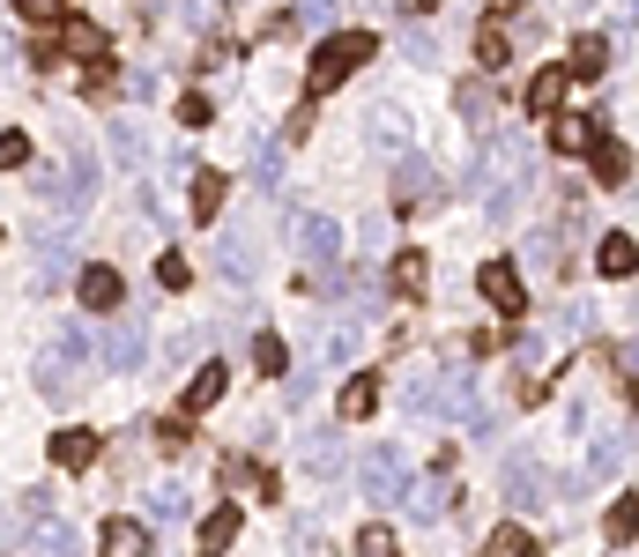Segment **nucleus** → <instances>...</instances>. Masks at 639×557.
<instances>
[{
    "instance_id": "f257e3e1",
    "label": "nucleus",
    "mask_w": 639,
    "mask_h": 557,
    "mask_svg": "<svg viewBox=\"0 0 639 557\" xmlns=\"http://www.w3.org/2000/svg\"><path fill=\"white\" fill-rule=\"evenodd\" d=\"M402 401H409L417 417H439V424H476V431H491V409L476 401V380H462V372L409 380V386H402Z\"/></svg>"
},
{
    "instance_id": "f03ea898",
    "label": "nucleus",
    "mask_w": 639,
    "mask_h": 557,
    "mask_svg": "<svg viewBox=\"0 0 639 557\" xmlns=\"http://www.w3.org/2000/svg\"><path fill=\"white\" fill-rule=\"evenodd\" d=\"M83 372H89V335H83V327H60V335H52V349L38 357V372H30V380H38L45 401H67V394L83 386Z\"/></svg>"
},
{
    "instance_id": "7ed1b4c3",
    "label": "nucleus",
    "mask_w": 639,
    "mask_h": 557,
    "mask_svg": "<svg viewBox=\"0 0 639 557\" xmlns=\"http://www.w3.org/2000/svg\"><path fill=\"white\" fill-rule=\"evenodd\" d=\"M372 52H380V38H372V30H335V38H320V52H312V75H305V83H312V89H335V83H349V75H357Z\"/></svg>"
},
{
    "instance_id": "20e7f679",
    "label": "nucleus",
    "mask_w": 639,
    "mask_h": 557,
    "mask_svg": "<svg viewBox=\"0 0 639 557\" xmlns=\"http://www.w3.org/2000/svg\"><path fill=\"white\" fill-rule=\"evenodd\" d=\"M499 498L520 506V513H528V506H551V475L536 469L528 446H506V461H499Z\"/></svg>"
},
{
    "instance_id": "39448f33",
    "label": "nucleus",
    "mask_w": 639,
    "mask_h": 557,
    "mask_svg": "<svg viewBox=\"0 0 639 557\" xmlns=\"http://www.w3.org/2000/svg\"><path fill=\"white\" fill-rule=\"evenodd\" d=\"M357 491H365L372 506H402V491H409V461H402V446H372V454L357 461Z\"/></svg>"
},
{
    "instance_id": "423d86ee",
    "label": "nucleus",
    "mask_w": 639,
    "mask_h": 557,
    "mask_svg": "<svg viewBox=\"0 0 639 557\" xmlns=\"http://www.w3.org/2000/svg\"><path fill=\"white\" fill-rule=\"evenodd\" d=\"M439 201H446V178L431 172L417 149H409V157H394V209L409 215V209H439Z\"/></svg>"
},
{
    "instance_id": "0eeeda50",
    "label": "nucleus",
    "mask_w": 639,
    "mask_h": 557,
    "mask_svg": "<svg viewBox=\"0 0 639 557\" xmlns=\"http://www.w3.org/2000/svg\"><path fill=\"white\" fill-rule=\"evenodd\" d=\"M291 246H298V260L312 268V275H328L342 253V231L328 223V215H291Z\"/></svg>"
},
{
    "instance_id": "6e6552de",
    "label": "nucleus",
    "mask_w": 639,
    "mask_h": 557,
    "mask_svg": "<svg viewBox=\"0 0 639 557\" xmlns=\"http://www.w3.org/2000/svg\"><path fill=\"white\" fill-rule=\"evenodd\" d=\"M476 290L499 305V320H520V312H528V290H520L513 260H483V268H476Z\"/></svg>"
},
{
    "instance_id": "1a4fd4ad",
    "label": "nucleus",
    "mask_w": 639,
    "mask_h": 557,
    "mask_svg": "<svg viewBox=\"0 0 639 557\" xmlns=\"http://www.w3.org/2000/svg\"><path fill=\"white\" fill-rule=\"evenodd\" d=\"M454 498H462V491L446 483V469H431L425 483H409V491H402V506H409V520H439V513H454Z\"/></svg>"
},
{
    "instance_id": "9d476101",
    "label": "nucleus",
    "mask_w": 639,
    "mask_h": 557,
    "mask_svg": "<svg viewBox=\"0 0 639 557\" xmlns=\"http://www.w3.org/2000/svg\"><path fill=\"white\" fill-rule=\"evenodd\" d=\"M298 461H305V475H312V483H335L342 475V431H305V446H298Z\"/></svg>"
},
{
    "instance_id": "9b49d317",
    "label": "nucleus",
    "mask_w": 639,
    "mask_h": 557,
    "mask_svg": "<svg viewBox=\"0 0 639 557\" xmlns=\"http://www.w3.org/2000/svg\"><path fill=\"white\" fill-rule=\"evenodd\" d=\"M97 149H89V141H75V149H67V194H60V201H67V209L83 215L89 201H97Z\"/></svg>"
},
{
    "instance_id": "f8f14e48",
    "label": "nucleus",
    "mask_w": 639,
    "mask_h": 557,
    "mask_svg": "<svg viewBox=\"0 0 639 557\" xmlns=\"http://www.w3.org/2000/svg\"><path fill=\"white\" fill-rule=\"evenodd\" d=\"M142 357H149L142 320H112V335H105V364H112V372H142Z\"/></svg>"
},
{
    "instance_id": "ddd939ff",
    "label": "nucleus",
    "mask_w": 639,
    "mask_h": 557,
    "mask_svg": "<svg viewBox=\"0 0 639 557\" xmlns=\"http://www.w3.org/2000/svg\"><path fill=\"white\" fill-rule=\"evenodd\" d=\"M216 275H223V283H246V275H254V231H246V223L216 238Z\"/></svg>"
},
{
    "instance_id": "4468645a",
    "label": "nucleus",
    "mask_w": 639,
    "mask_h": 557,
    "mask_svg": "<svg viewBox=\"0 0 639 557\" xmlns=\"http://www.w3.org/2000/svg\"><path fill=\"white\" fill-rule=\"evenodd\" d=\"M595 141H602L595 120H580V112H551V149H557V157H588Z\"/></svg>"
},
{
    "instance_id": "2eb2a0df",
    "label": "nucleus",
    "mask_w": 639,
    "mask_h": 557,
    "mask_svg": "<svg viewBox=\"0 0 639 557\" xmlns=\"http://www.w3.org/2000/svg\"><path fill=\"white\" fill-rule=\"evenodd\" d=\"M565 75H573V83H602V75H610V38H595V30H588V38H573Z\"/></svg>"
},
{
    "instance_id": "dca6fc26",
    "label": "nucleus",
    "mask_w": 639,
    "mask_h": 557,
    "mask_svg": "<svg viewBox=\"0 0 639 557\" xmlns=\"http://www.w3.org/2000/svg\"><path fill=\"white\" fill-rule=\"evenodd\" d=\"M120 298H127V283H120V268H83V312H120Z\"/></svg>"
},
{
    "instance_id": "f3484780",
    "label": "nucleus",
    "mask_w": 639,
    "mask_h": 557,
    "mask_svg": "<svg viewBox=\"0 0 639 557\" xmlns=\"http://www.w3.org/2000/svg\"><path fill=\"white\" fill-rule=\"evenodd\" d=\"M365 134H372V149H386V157H409V120L394 104H372L365 112Z\"/></svg>"
},
{
    "instance_id": "a211bd4d",
    "label": "nucleus",
    "mask_w": 639,
    "mask_h": 557,
    "mask_svg": "<svg viewBox=\"0 0 639 557\" xmlns=\"http://www.w3.org/2000/svg\"><path fill=\"white\" fill-rule=\"evenodd\" d=\"M97 550L105 557H149V528H142V520H105V528H97Z\"/></svg>"
},
{
    "instance_id": "6ab92c4d",
    "label": "nucleus",
    "mask_w": 639,
    "mask_h": 557,
    "mask_svg": "<svg viewBox=\"0 0 639 557\" xmlns=\"http://www.w3.org/2000/svg\"><path fill=\"white\" fill-rule=\"evenodd\" d=\"M238 543V506H216L209 520H201V535H194V557H223Z\"/></svg>"
},
{
    "instance_id": "aec40b11",
    "label": "nucleus",
    "mask_w": 639,
    "mask_h": 557,
    "mask_svg": "<svg viewBox=\"0 0 639 557\" xmlns=\"http://www.w3.org/2000/svg\"><path fill=\"white\" fill-rule=\"evenodd\" d=\"M52 461H60V469H89V461H97V431L89 424L52 431Z\"/></svg>"
},
{
    "instance_id": "412c9836",
    "label": "nucleus",
    "mask_w": 639,
    "mask_h": 557,
    "mask_svg": "<svg viewBox=\"0 0 639 557\" xmlns=\"http://www.w3.org/2000/svg\"><path fill=\"white\" fill-rule=\"evenodd\" d=\"M283 134H254V178H260V194H275L283 186Z\"/></svg>"
},
{
    "instance_id": "4be33fe9",
    "label": "nucleus",
    "mask_w": 639,
    "mask_h": 557,
    "mask_svg": "<svg viewBox=\"0 0 639 557\" xmlns=\"http://www.w3.org/2000/svg\"><path fill=\"white\" fill-rule=\"evenodd\" d=\"M520 201H528V172H520V178H491V186H483V209H491V223H513V215H520Z\"/></svg>"
},
{
    "instance_id": "5701e85b",
    "label": "nucleus",
    "mask_w": 639,
    "mask_h": 557,
    "mask_svg": "<svg viewBox=\"0 0 639 557\" xmlns=\"http://www.w3.org/2000/svg\"><path fill=\"white\" fill-rule=\"evenodd\" d=\"M595 268H602V275H610V283H625V275H632V268H639V246H632V238H625V231H610V238H602V246H595Z\"/></svg>"
},
{
    "instance_id": "b1692460",
    "label": "nucleus",
    "mask_w": 639,
    "mask_h": 557,
    "mask_svg": "<svg viewBox=\"0 0 639 557\" xmlns=\"http://www.w3.org/2000/svg\"><path fill=\"white\" fill-rule=\"evenodd\" d=\"M357 327H365V320H335V327L312 343V364H320V372H328V364H349V349H357Z\"/></svg>"
},
{
    "instance_id": "393cba45",
    "label": "nucleus",
    "mask_w": 639,
    "mask_h": 557,
    "mask_svg": "<svg viewBox=\"0 0 639 557\" xmlns=\"http://www.w3.org/2000/svg\"><path fill=\"white\" fill-rule=\"evenodd\" d=\"M625 454H632V431H625V424H617V431H602V438H595V454H588V483H602V475L617 469Z\"/></svg>"
},
{
    "instance_id": "a878e982",
    "label": "nucleus",
    "mask_w": 639,
    "mask_h": 557,
    "mask_svg": "<svg viewBox=\"0 0 639 557\" xmlns=\"http://www.w3.org/2000/svg\"><path fill=\"white\" fill-rule=\"evenodd\" d=\"M30 550H38V557H83V535H75L67 520H38V535H30Z\"/></svg>"
},
{
    "instance_id": "bb28decb",
    "label": "nucleus",
    "mask_w": 639,
    "mask_h": 557,
    "mask_svg": "<svg viewBox=\"0 0 639 557\" xmlns=\"http://www.w3.org/2000/svg\"><path fill=\"white\" fill-rule=\"evenodd\" d=\"M565 89H573V75H565V67H543V75L528 83V112H543V120H551L557 104H565Z\"/></svg>"
},
{
    "instance_id": "cd10ccee",
    "label": "nucleus",
    "mask_w": 639,
    "mask_h": 557,
    "mask_svg": "<svg viewBox=\"0 0 639 557\" xmlns=\"http://www.w3.org/2000/svg\"><path fill=\"white\" fill-rule=\"evenodd\" d=\"M223 386H231V372H223V364H201V372L186 380V409H194V417L216 409V401H223Z\"/></svg>"
},
{
    "instance_id": "c85d7f7f",
    "label": "nucleus",
    "mask_w": 639,
    "mask_h": 557,
    "mask_svg": "<svg viewBox=\"0 0 639 557\" xmlns=\"http://www.w3.org/2000/svg\"><path fill=\"white\" fill-rule=\"evenodd\" d=\"M380 409V372H357V380L342 386V417L357 424V417H372Z\"/></svg>"
},
{
    "instance_id": "c756f323",
    "label": "nucleus",
    "mask_w": 639,
    "mask_h": 557,
    "mask_svg": "<svg viewBox=\"0 0 639 557\" xmlns=\"http://www.w3.org/2000/svg\"><path fill=\"white\" fill-rule=\"evenodd\" d=\"M105 141H112V157H120V164H149V134L134 127V120H112Z\"/></svg>"
},
{
    "instance_id": "7c9ffc66",
    "label": "nucleus",
    "mask_w": 639,
    "mask_h": 557,
    "mask_svg": "<svg viewBox=\"0 0 639 557\" xmlns=\"http://www.w3.org/2000/svg\"><path fill=\"white\" fill-rule=\"evenodd\" d=\"M595 178L602 186H625L632 178V149L625 141H595Z\"/></svg>"
},
{
    "instance_id": "2f4dec72",
    "label": "nucleus",
    "mask_w": 639,
    "mask_h": 557,
    "mask_svg": "<svg viewBox=\"0 0 639 557\" xmlns=\"http://www.w3.org/2000/svg\"><path fill=\"white\" fill-rule=\"evenodd\" d=\"M386 283H394V290H402V298H417V290H425V283H431V268H425V253H394V268H386Z\"/></svg>"
},
{
    "instance_id": "473e14b6",
    "label": "nucleus",
    "mask_w": 639,
    "mask_h": 557,
    "mask_svg": "<svg viewBox=\"0 0 639 557\" xmlns=\"http://www.w3.org/2000/svg\"><path fill=\"white\" fill-rule=\"evenodd\" d=\"M454 104H462V120H491V112H499V83H462Z\"/></svg>"
},
{
    "instance_id": "72a5a7b5",
    "label": "nucleus",
    "mask_w": 639,
    "mask_h": 557,
    "mask_svg": "<svg viewBox=\"0 0 639 557\" xmlns=\"http://www.w3.org/2000/svg\"><path fill=\"white\" fill-rule=\"evenodd\" d=\"M186 201H194V215L209 223L216 209H223V172H194V186H186Z\"/></svg>"
},
{
    "instance_id": "f704fd0d",
    "label": "nucleus",
    "mask_w": 639,
    "mask_h": 557,
    "mask_svg": "<svg viewBox=\"0 0 639 557\" xmlns=\"http://www.w3.org/2000/svg\"><path fill=\"white\" fill-rule=\"evenodd\" d=\"M476 60H483V67H506V60H513V30L483 23V30H476Z\"/></svg>"
},
{
    "instance_id": "c9c22d12",
    "label": "nucleus",
    "mask_w": 639,
    "mask_h": 557,
    "mask_svg": "<svg viewBox=\"0 0 639 557\" xmlns=\"http://www.w3.org/2000/svg\"><path fill=\"white\" fill-rule=\"evenodd\" d=\"M291 550H298V557H328V528H320L312 513H298V520H291Z\"/></svg>"
},
{
    "instance_id": "e433bc0d",
    "label": "nucleus",
    "mask_w": 639,
    "mask_h": 557,
    "mask_svg": "<svg viewBox=\"0 0 639 557\" xmlns=\"http://www.w3.org/2000/svg\"><path fill=\"white\" fill-rule=\"evenodd\" d=\"M60 45H67L75 60H105V30H97L89 15H83V23H67V38H60Z\"/></svg>"
},
{
    "instance_id": "4c0bfd02",
    "label": "nucleus",
    "mask_w": 639,
    "mask_h": 557,
    "mask_svg": "<svg viewBox=\"0 0 639 557\" xmlns=\"http://www.w3.org/2000/svg\"><path fill=\"white\" fill-rule=\"evenodd\" d=\"M483 557H536V543H528V528H491V543H483Z\"/></svg>"
},
{
    "instance_id": "58836bf2",
    "label": "nucleus",
    "mask_w": 639,
    "mask_h": 557,
    "mask_svg": "<svg viewBox=\"0 0 639 557\" xmlns=\"http://www.w3.org/2000/svg\"><path fill=\"white\" fill-rule=\"evenodd\" d=\"M283 364H291V349L275 343V335H254V372H260V380H275Z\"/></svg>"
},
{
    "instance_id": "ea45409f",
    "label": "nucleus",
    "mask_w": 639,
    "mask_h": 557,
    "mask_svg": "<svg viewBox=\"0 0 639 557\" xmlns=\"http://www.w3.org/2000/svg\"><path fill=\"white\" fill-rule=\"evenodd\" d=\"M602 528H610V543H632V535H639V498H617Z\"/></svg>"
},
{
    "instance_id": "a19ab883",
    "label": "nucleus",
    "mask_w": 639,
    "mask_h": 557,
    "mask_svg": "<svg viewBox=\"0 0 639 557\" xmlns=\"http://www.w3.org/2000/svg\"><path fill=\"white\" fill-rule=\"evenodd\" d=\"M186 506H194V498H186L179 483H164V491H149V520H186Z\"/></svg>"
},
{
    "instance_id": "79ce46f5",
    "label": "nucleus",
    "mask_w": 639,
    "mask_h": 557,
    "mask_svg": "<svg viewBox=\"0 0 639 557\" xmlns=\"http://www.w3.org/2000/svg\"><path fill=\"white\" fill-rule=\"evenodd\" d=\"M157 283H164V290H186V283H194V260H186V253H164V260H157Z\"/></svg>"
},
{
    "instance_id": "37998d69",
    "label": "nucleus",
    "mask_w": 639,
    "mask_h": 557,
    "mask_svg": "<svg viewBox=\"0 0 639 557\" xmlns=\"http://www.w3.org/2000/svg\"><path fill=\"white\" fill-rule=\"evenodd\" d=\"M23 23H67V0H15Z\"/></svg>"
},
{
    "instance_id": "c03bdc74",
    "label": "nucleus",
    "mask_w": 639,
    "mask_h": 557,
    "mask_svg": "<svg viewBox=\"0 0 639 557\" xmlns=\"http://www.w3.org/2000/svg\"><path fill=\"white\" fill-rule=\"evenodd\" d=\"M30 164V134H0V172H23Z\"/></svg>"
},
{
    "instance_id": "a18cd8bd",
    "label": "nucleus",
    "mask_w": 639,
    "mask_h": 557,
    "mask_svg": "<svg viewBox=\"0 0 639 557\" xmlns=\"http://www.w3.org/2000/svg\"><path fill=\"white\" fill-rule=\"evenodd\" d=\"M209 120H216V104L201 97V89H194V97H179V127H209Z\"/></svg>"
},
{
    "instance_id": "49530a36",
    "label": "nucleus",
    "mask_w": 639,
    "mask_h": 557,
    "mask_svg": "<svg viewBox=\"0 0 639 557\" xmlns=\"http://www.w3.org/2000/svg\"><path fill=\"white\" fill-rule=\"evenodd\" d=\"M357 557H402V550H394V535H386L380 520H372V528L357 535Z\"/></svg>"
},
{
    "instance_id": "de8ad7c7",
    "label": "nucleus",
    "mask_w": 639,
    "mask_h": 557,
    "mask_svg": "<svg viewBox=\"0 0 639 557\" xmlns=\"http://www.w3.org/2000/svg\"><path fill=\"white\" fill-rule=\"evenodd\" d=\"M298 30H320V23H335V0H298V15H291Z\"/></svg>"
},
{
    "instance_id": "09e8293b",
    "label": "nucleus",
    "mask_w": 639,
    "mask_h": 557,
    "mask_svg": "<svg viewBox=\"0 0 639 557\" xmlns=\"http://www.w3.org/2000/svg\"><path fill=\"white\" fill-rule=\"evenodd\" d=\"M83 89H89V97H112V89H127V83H120V75H112V67H105V60H89V75H83Z\"/></svg>"
},
{
    "instance_id": "8fccbe9b",
    "label": "nucleus",
    "mask_w": 639,
    "mask_h": 557,
    "mask_svg": "<svg viewBox=\"0 0 639 557\" xmlns=\"http://www.w3.org/2000/svg\"><path fill=\"white\" fill-rule=\"evenodd\" d=\"M402 52H409V60H425V67H431V60H439V38H431L425 23H417V30H409V38H402Z\"/></svg>"
},
{
    "instance_id": "3c124183",
    "label": "nucleus",
    "mask_w": 639,
    "mask_h": 557,
    "mask_svg": "<svg viewBox=\"0 0 639 557\" xmlns=\"http://www.w3.org/2000/svg\"><path fill=\"white\" fill-rule=\"evenodd\" d=\"M312 386H320V364H305L298 380H283V401H305V394H312Z\"/></svg>"
},
{
    "instance_id": "603ef678",
    "label": "nucleus",
    "mask_w": 639,
    "mask_h": 557,
    "mask_svg": "<svg viewBox=\"0 0 639 557\" xmlns=\"http://www.w3.org/2000/svg\"><path fill=\"white\" fill-rule=\"evenodd\" d=\"M186 438H194V431L179 424V417H164V424H157V446H164V454H179V446H186Z\"/></svg>"
},
{
    "instance_id": "864d4df0",
    "label": "nucleus",
    "mask_w": 639,
    "mask_h": 557,
    "mask_svg": "<svg viewBox=\"0 0 639 557\" xmlns=\"http://www.w3.org/2000/svg\"><path fill=\"white\" fill-rule=\"evenodd\" d=\"M23 513H30V520H52V491H45V483H38V491H23Z\"/></svg>"
},
{
    "instance_id": "5fc2aeb1",
    "label": "nucleus",
    "mask_w": 639,
    "mask_h": 557,
    "mask_svg": "<svg viewBox=\"0 0 639 557\" xmlns=\"http://www.w3.org/2000/svg\"><path fill=\"white\" fill-rule=\"evenodd\" d=\"M610 364H617V372H632V380H639V343H617V349H610Z\"/></svg>"
},
{
    "instance_id": "6e6d98bb",
    "label": "nucleus",
    "mask_w": 639,
    "mask_h": 557,
    "mask_svg": "<svg viewBox=\"0 0 639 557\" xmlns=\"http://www.w3.org/2000/svg\"><path fill=\"white\" fill-rule=\"evenodd\" d=\"M305 134H312V104H298V112H291V127H283V141H305Z\"/></svg>"
},
{
    "instance_id": "4d7b16f0",
    "label": "nucleus",
    "mask_w": 639,
    "mask_h": 557,
    "mask_svg": "<svg viewBox=\"0 0 639 557\" xmlns=\"http://www.w3.org/2000/svg\"><path fill=\"white\" fill-rule=\"evenodd\" d=\"M483 8H491V15H513V8H520V0H483Z\"/></svg>"
},
{
    "instance_id": "13d9d810",
    "label": "nucleus",
    "mask_w": 639,
    "mask_h": 557,
    "mask_svg": "<svg viewBox=\"0 0 639 557\" xmlns=\"http://www.w3.org/2000/svg\"><path fill=\"white\" fill-rule=\"evenodd\" d=\"M625 23H639V0H625Z\"/></svg>"
},
{
    "instance_id": "bf43d9fd",
    "label": "nucleus",
    "mask_w": 639,
    "mask_h": 557,
    "mask_svg": "<svg viewBox=\"0 0 639 557\" xmlns=\"http://www.w3.org/2000/svg\"><path fill=\"white\" fill-rule=\"evenodd\" d=\"M557 8H588V0H557Z\"/></svg>"
},
{
    "instance_id": "052dcab7",
    "label": "nucleus",
    "mask_w": 639,
    "mask_h": 557,
    "mask_svg": "<svg viewBox=\"0 0 639 557\" xmlns=\"http://www.w3.org/2000/svg\"><path fill=\"white\" fill-rule=\"evenodd\" d=\"M632 409H639V380H632Z\"/></svg>"
},
{
    "instance_id": "680f3d73",
    "label": "nucleus",
    "mask_w": 639,
    "mask_h": 557,
    "mask_svg": "<svg viewBox=\"0 0 639 557\" xmlns=\"http://www.w3.org/2000/svg\"><path fill=\"white\" fill-rule=\"evenodd\" d=\"M134 8H157V0H134Z\"/></svg>"
},
{
    "instance_id": "e2e57ef3",
    "label": "nucleus",
    "mask_w": 639,
    "mask_h": 557,
    "mask_svg": "<svg viewBox=\"0 0 639 557\" xmlns=\"http://www.w3.org/2000/svg\"><path fill=\"white\" fill-rule=\"evenodd\" d=\"M417 8H431V0H417Z\"/></svg>"
}]
</instances>
